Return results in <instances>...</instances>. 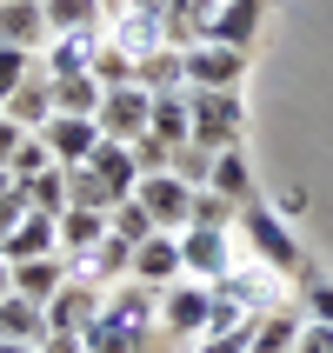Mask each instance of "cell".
Segmentation results:
<instances>
[{"instance_id":"12","label":"cell","mask_w":333,"mask_h":353,"mask_svg":"<svg viewBox=\"0 0 333 353\" xmlns=\"http://www.w3.org/2000/svg\"><path fill=\"white\" fill-rule=\"evenodd\" d=\"M40 140H47L54 167H87L94 147H100V120H87V114H54L47 127H40Z\"/></svg>"},{"instance_id":"44","label":"cell","mask_w":333,"mask_h":353,"mask_svg":"<svg viewBox=\"0 0 333 353\" xmlns=\"http://www.w3.org/2000/svg\"><path fill=\"white\" fill-rule=\"evenodd\" d=\"M40 353H87V340H80V334H47Z\"/></svg>"},{"instance_id":"36","label":"cell","mask_w":333,"mask_h":353,"mask_svg":"<svg viewBox=\"0 0 333 353\" xmlns=\"http://www.w3.org/2000/svg\"><path fill=\"white\" fill-rule=\"evenodd\" d=\"M47 167H54V154H47V140H40V134H27L14 147V160H7V174H14V180H34V174H47Z\"/></svg>"},{"instance_id":"25","label":"cell","mask_w":333,"mask_h":353,"mask_svg":"<svg viewBox=\"0 0 333 353\" xmlns=\"http://www.w3.org/2000/svg\"><path fill=\"white\" fill-rule=\"evenodd\" d=\"M80 340H87V353H147V347H154L147 334H134V327H120V320H107V314L87 320Z\"/></svg>"},{"instance_id":"42","label":"cell","mask_w":333,"mask_h":353,"mask_svg":"<svg viewBox=\"0 0 333 353\" xmlns=\"http://www.w3.org/2000/svg\"><path fill=\"white\" fill-rule=\"evenodd\" d=\"M294 353H333V327L327 320H307V327H300V347Z\"/></svg>"},{"instance_id":"30","label":"cell","mask_w":333,"mask_h":353,"mask_svg":"<svg viewBox=\"0 0 333 353\" xmlns=\"http://www.w3.org/2000/svg\"><path fill=\"white\" fill-rule=\"evenodd\" d=\"M40 7H47V40L74 27H100V0H40Z\"/></svg>"},{"instance_id":"2","label":"cell","mask_w":333,"mask_h":353,"mask_svg":"<svg viewBox=\"0 0 333 353\" xmlns=\"http://www.w3.org/2000/svg\"><path fill=\"white\" fill-rule=\"evenodd\" d=\"M234 234L247 240V247H254V260H260V267H274V274H287V280H294L300 267H307L300 240L287 234V220H280V214H267L260 200H247V207H240V227H234Z\"/></svg>"},{"instance_id":"46","label":"cell","mask_w":333,"mask_h":353,"mask_svg":"<svg viewBox=\"0 0 333 353\" xmlns=\"http://www.w3.org/2000/svg\"><path fill=\"white\" fill-rule=\"evenodd\" d=\"M0 353H40V347H20V340H0Z\"/></svg>"},{"instance_id":"37","label":"cell","mask_w":333,"mask_h":353,"mask_svg":"<svg viewBox=\"0 0 333 353\" xmlns=\"http://www.w3.org/2000/svg\"><path fill=\"white\" fill-rule=\"evenodd\" d=\"M87 74H94L100 87H127V80H134V60H127V54L114 47V40H107V47L94 54V67H87Z\"/></svg>"},{"instance_id":"21","label":"cell","mask_w":333,"mask_h":353,"mask_svg":"<svg viewBox=\"0 0 333 353\" xmlns=\"http://www.w3.org/2000/svg\"><path fill=\"white\" fill-rule=\"evenodd\" d=\"M87 167H94V174L107 180V194H114V200H134V187H140V167H134V154H127V140H100Z\"/></svg>"},{"instance_id":"23","label":"cell","mask_w":333,"mask_h":353,"mask_svg":"<svg viewBox=\"0 0 333 353\" xmlns=\"http://www.w3.org/2000/svg\"><path fill=\"white\" fill-rule=\"evenodd\" d=\"M147 127H154L160 140L187 147V140H194V114H187V87H167V94H154V114H147Z\"/></svg>"},{"instance_id":"6","label":"cell","mask_w":333,"mask_h":353,"mask_svg":"<svg viewBox=\"0 0 333 353\" xmlns=\"http://www.w3.org/2000/svg\"><path fill=\"white\" fill-rule=\"evenodd\" d=\"M194 194L200 187H187L174 167H167V174H140V187H134V200L154 214V227H167V234L194 227Z\"/></svg>"},{"instance_id":"20","label":"cell","mask_w":333,"mask_h":353,"mask_svg":"<svg viewBox=\"0 0 333 353\" xmlns=\"http://www.w3.org/2000/svg\"><path fill=\"white\" fill-rule=\"evenodd\" d=\"M67 287V254H40V260H14V294H27V300H47Z\"/></svg>"},{"instance_id":"45","label":"cell","mask_w":333,"mask_h":353,"mask_svg":"<svg viewBox=\"0 0 333 353\" xmlns=\"http://www.w3.org/2000/svg\"><path fill=\"white\" fill-rule=\"evenodd\" d=\"M0 294H14V267H7V254H0Z\"/></svg>"},{"instance_id":"1","label":"cell","mask_w":333,"mask_h":353,"mask_svg":"<svg viewBox=\"0 0 333 353\" xmlns=\"http://www.w3.org/2000/svg\"><path fill=\"white\" fill-rule=\"evenodd\" d=\"M187 114H194V147H207V154H227L247 134L240 87H187Z\"/></svg>"},{"instance_id":"9","label":"cell","mask_w":333,"mask_h":353,"mask_svg":"<svg viewBox=\"0 0 333 353\" xmlns=\"http://www.w3.org/2000/svg\"><path fill=\"white\" fill-rule=\"evenodd\" d=\"M147 114H154V94L140 87V80H127V87H107L100 94V140H134L147 134Z\"/></svg>"},{"instance_id":"27","label":"cell","mask_w":333,"mask_h":353,"mask_svg":"<svg viewBox=\"0 0 333 353\" xmlns=\"http://www.w3.org/2000/svg\"><path fill=\"white\" fill-rule=\"evenodd\" d=\"M100 240H107V214H87V207H67V214H60V254L67 260L100 247Z\"/></svg>"},{"instance_id":"19","label":"cell","mask_w":333,"mask_h":353,"mask_svg":"<svg viewBox=\"0 0 333 353\" xmlns=\"http://www.w3.org/2000/svg\"><path fill=\"white\" fill-rule=\"evenodd\" d=\"M0 340L40 347V340H47V307L27 300V294H0Z\"/></svg>"},{"instance_id":"29","label":"cell","mask_w":333,"mask_h":353,"mask_svg":"<svg viewBox=\"0 0 333 353\" xmlns=\"http://www.w3.org/2000/svg\"><path fill=\"white\" fill-rule=\"evenodd\" d=\"M100 94H107V87H100L94 74L54 80V114H87V120H94V114H100Z\"/></svg>"},{"instance_id":"28","label":"cell","mask_w":333,"mask_h":353,"mask_svg":"<svg viewBox=\"0 0 333 353\" xmlns=\"http://www.w3.org/2000/svg\"><path fill=\"white\" fill-rule=\"evenodd\" d=\"M134 80L147 94H167V87H187V67H180V47H160V54L134 60Z\"/></svg>"},{"instance_id":"7","label":"cell","mask_w":333,"mask_h":353,"mask_svg":"<svg viewBox=\"0 0 333 353\" xmlns=\"http://www.w3.org/2000/svg\"><path fill=\"white\" fill-rule=\"evenodd\" d=\"M180 67H187V87H240V74H247V47L200 40V47H180Z\"/></svg>"},{"instance_id":"38","label":"cell","mask_w":333,"mask_h":353,"mask_svg":"<svg viewBox=\"0 0 333 353\" xmlns=\"http://www.w3.org/2000/svg\"><path fill=\"white\" fill-rule=\"evenodd\" d=\"M174 174L187 180V187H207V180H214V154L187 140V147H174Z\"/></svg>"},{"instance_id":"41","label":"cell","mask_w":333,"mask_h":353,"mask_svg":"<svg viewBox=\"0 0 333 353\" xmlns=\"http://www.w3.org/2000/svg\"><path fill=\"white\" fill-rule=\"evenodd\" d=\"M307 320H327L333 327V280H307Z\"/></svg>"},{"instance_id":"3","label":"cell","mask_w":333,"mask_h":353,"mask_svg":"<svg viewBox=\"0 0 333 353\" xmlns=\"http://www.w3.org/2000/svg\"><path fill=\"white\" fill-rule=\"evenodd\" d=\"M180 267L187 280H227L240 267V234L234 227H180Z\"/></svg>"},{"instance_id":"32","label":"cell","mask_w":333,"mask_h":353,"mask_svg":"<svg viewBox=\"0 0 333 353\" xmlns=\"http://www.w3.org/2000/svg\"><path fill=\"white\" fill-rule=\"evenodd\" d=\"M107 234H120L127 247H140V240L160 234V227H154V214H147L140 200H114V207H107Z\"/></svg>"},{"instance_id":"43","label":"cell","mask_w":333,"mask_h":353,"mask_svg":"<svg viewBox=\"0 0 333 353\" xmlns=\"http://www.w3.org/2000/svg\"><path fill=\"white\" fill-rule=\"evenodd\" d=\"M20 140H27V127H14V120L0 114V167H7V160H14V147Z\"/></svg>"},{"instance_id":"26","label":"cell","mask_w":333,"mask_h":353,"mask_svg":"<svg viewBox=\"0 0 333 353\" xmlns=\"http://www.w3.org/2000/svg\"><path fill=\"white\" fill-rule=\"evenodd\" d=\"M214 194H227L234 207H247L254 200V167H247V154L240 147H227V154H214V180H207Z\"/></svg>"},{"instance_id":"18","label":"cell","mask_w":333,"mask_h":353,"mask_svg":"<svg viewBox=\"0 0 333 353\" xmlns=\"http://www.w3.org/2000/svg\"><path fill=\"white\" fill-rule=\"evenodd\" d=\"M0 254H7V267L14 260H40V254H60V220L54 214H27L14 227V234L0 240Z\"/></svg>"},{"instance_id":"16","label":"cell","mask_w":333,"mask_h":353,"mask_svg":"<svg viewBox=\"0 0 333 353\" xmlns=\"http://www.w3.org/2000/svg\"><path fill=\"white\" fill-rule=\"evenodd\" d=\"M0 47L40 54L47 47V7L40 0H0Z\"/></svg>"},{"instance_id":"13","label":"cell","mask_w":333,"mask_h":353,"mask_svg":"<svg viewBox=\"0 0 333 353\" xmlns=\"http://www.w3.org/2000/svg\"><path fill=\"white\" fill-rule=\"evenodd\" d=\"M67 274H74V280H87V287H100V294H107V287H120V280L134 274V247H127L120 234H107L100 247H87V254H74V260H67Z\"/></svg>"},{"instance_id":"33","label":"cell","mask_w":333,"mask_h":353,"mask_svg":"<svg viewBox=\"0 0 333 353\" xmlns=\"http://www.w3.org/2000/svg\"><path fill=\"white\" fill-rule=\"evenodd\" d=\"M27 187V200H34V214H67V167H47V174H34V180H20Z\"/></svg>"},{"instance_id":"8","label":"cell","mask_w":333,"mask_h":353,"mask_svg":"<svg viewBox=\"0 0 333 353\" xmlns=\"http://www.w3.org/2000/svg\"><path fill=\"white\" fill-rule=\"evenodd\" d=\"M100 47H107V20H100V27H74V34H54L40 47V74L47 80H74V74L94 67Z\"/></svg>"},{"instance_id":"14","label":"cell","mask_w":333,"mask_h":353,"mask_svg":"<svg viewBox=\"0 0 333 353\" xmlns=\"http://www.w3.org/2000/svg\"><path fill=\"white\" fill-rule=\"evenodd\" d=\"M134 280L140 287H174V280H187V267H180V234H147L134 247Z\"/></svg>"},{"instance_id":"15","label":"cell","mask_w":333,"mask_h":353,"mask_svg":"<svg viewBox=\"0 0 333 353\" xmlns=\"http://www.w3.org/2000/svg\"><path fill=\"white\" fill-rule=\"evenodd\" d=\"M100 300H107L100 287H87V280H74V274H67V287L47 300V334H80V327L100 314Z\"/></svg>"},{"instance_id":"5","label":"cell","mask_w":333,"mask_h":353,"mask_svg":"<svg viewBox=\"0 0 333 353\" xmlns=\"http://www.w3.org/2000/svg\"><path fill=\"white\" fill-rule=\"evenodd\" d=\"M214 294L227 300V307H240V314H280V307H287V274L247 260V267H234L227 280H214Z\"/></svg>"},{"instance_id":"39","label":"cell","mask_w":333,"mask_h":353,"mask_svg":"<svg viewBox=\"0 0 333 353\" xmlns=\"http://www.w3.org/2000/svg\"><path fill=\"white\" fill-rule=\"evenodd\" d=\"M40 67V54H20V47H0V107H7V94H14L20 80Z\"/></svg>"},{"instance_id":"24","label":"cell","mask_w":333,"mask_h":353,"mask_svg":"<svg viewBox=\"0 0 333 353\" xmlns=\"http://www.w3.org/2000/svg\"><path fill=\"white\" fill-rule=\"evenodd\" d=\"M300 327H307V314H294V307L260 314L254 320V347H247V353H294L300 347Z\"/></svg>"},{"instance_id":"17","label":"cell","mask_w":333,"mask_h":353,"mask_svg":"<svg viewBox=\"0 0 333 353\" xmlns=\"http://www.w3.org/2000/svg\"><path fill=\"white\" fill-rule=\"evenodd\" d=\"M0 114L14 120V127H27V134H40V127L54 120V80H47V74L34 67V74H27V80L14 87V94H7V107H0Z\"/></svg>"},{"instance_id":"10","label":"cell","mask_w":333,"mask_h":353,"mask_svg":"<svg viewBox=\"0 0 333 353\" xmlns=\"http://www.w3.org/2000/svg\"><path fill=\"white\" fill-rule=\"evenodd\" d=\"M100 314L154 340V334H160V287H140V280L127 274V280H120V287H107V300H100Z\"/></svg>"},{"instance_id":"22","label":"cell","mask_w":333,"mask_h":353,"mask_svg":"<svg viewBox=\"0 0 333 353\" xmlns=\"http://www.w3.org/2000/svg\"><path fill=\"white\" fill-rule=\"evenodd\" d=\"M260 20H267V0H220V7H214V40H227V47H254Z\"/></svg>"},{"instance_id":"11","label":"cell","mask_w":333,"mask_h":353,"mask_svg":"<svg viewBox=\"0 0 333 353\" xmlns=\"http://www.w3.org/2000/svg\"><path fill=\"white\" fill-rule=\"evenodd\" d=\"M107 40H114L127 60H147V54H160V47H174V40H167V20H160L154 7H140V0L127 7V14L107 20Z\"/></svg>"},{"instance_id":"40","label":"cell","mask_w":333,"mask_h":353,"mask_svg":"<svg viewBox=\"0 0 333 353\" xmlns=\"http://www.w3.org/2000/svg\"><path fill=\"white\" fill-rule=\"evenodd\" d=\"M34 214V200H27V187H20V180H7V187H0V240L14 234L20 220Z\"/></svg>"},{"instance_id":"34","label":"cell","mask_w":333,"mask_h":353,"mask_svg":"<svg viewBox=\"0 0 333 353\" xmlns=\"http://www.w3.org/2000/svg\"><path fill=\"white\" fill-rule=\"evenodd\" d=\"M127 154H134V167H140V174H167V167H174V140H160L154 127H147V134H134V140H127Z\"/></svg>"},{"instance_id":"31","label":"cell","mask_w":333,"mask_h":353,"mask_svg":"<svg viewBox=\"0 0 333 353\" xmlns=\"http://www.w3.org/2000/svg\"><path fill=\"white\" fill-rule=\"evenodd\" d=\"M67 207H87V214H107L114 194H107V180L94 167H67Z\"/></svg>"},{"instance_id":"4","label":"cell","mask_w":333,"mask_h":353,"mask_svg":"<svg viewBox=\"0 0 333 353\" xmlns=\"http://www.w3.org/2000/svg\"><path fill=\"white\" fill-rule=\"evenodd\" d=\"M207 320H214V287H207V280L160 287V334L167 340H187V347H194V340L207 334Z\"/></svg>"},{"instance_id":"35","label":"cell","mask_w":333,"mask_h":353,"mask_svg":"<svg viewBox=\"0 0 333 353\" xmlns=\"http://www.w3.org/2000/svg\"><path fill=\"white\" fill-rule=\"evenodd\" d=\"M194 227H240V207L227 194H214V187H200L194 194Z\"/></svg>"}]
</instances>
